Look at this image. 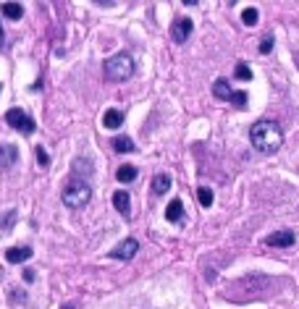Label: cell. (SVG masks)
Wrapping results in <instances>:
<instances>
[{
  "instance_id": "obj_19",
  "label": "cell",
  "mask_w": 299,
  "mask_h": 309,
  "mask_svg": "<svg viewBox=\"0 0 299 309\" xmlns=\"http://www.w3.org/2000/svg\"><path fill=\"white\" fill-rule=\"evenodd\" d=\"M14 223H16V210H5L0 215V231H8Z\"/></svg>"
},
{
  "instance_id": "obj_26",
  "label": "cell",
  "mask_w": 299,
  "mask_h": 309,
  "mask_svg": "<svg viewBox=\"0 0 299 309\" xmlns=\"http://www.w3.org/2000/svg\"><path fill=\"white\" fill-rule=\"evenodd\" d=\"M0 47H5V34H3V24H0Z\"/></svg>"
},
{
  "instance_id": "obj_9",
  "label": "cell",
  "mask_w": 299,
  "mask_h": 309,
  "mask_svg": "<svg viewBox=\"0 0 299 309\" xmlns=\"http://www.w3.org/2000/svg\"><path fill=\"white\" fill-rule=\"evenodd\" d=\"M166 220L168 223H181L184 220V202H181V199H171V202H168Z\"/></svg>"
},
{
  "instance_id": "obj_17",
  "label": "cell",
  "mask_w": 299,
  "mask_h": 309,
  "mask_svg": "<svg viewBox=\"0 0 299 309\" xmlns=\"http://www.w3.org/2000/svg\"><path fill=\"white\" fill-rule=\"evenodd\" d=\"M113 150L116 152H134V141L129 137H116L113 139Z\"/></svg>"
},
{
  "instance_id": "obj_13",
  "label": "cell",
  "mask_w": 299,
  "mask_h": 309,
  "mask_svg": "<svg viewBox=\"0 0 299 309\" xmlns=\"http://www.w3.org/2000/svg\"><path fill=\"white\" fill-rule=\"evenodd\" d=\"M121 124H123L121 110H116V108L105 110V115H102V126H105V128H121Z\"/></svg>"
},
{
  "instance_id": "obj_5",
  "label": "cell",
  "mask_w": 299,
  "mask_h": 309,
  "mask_svg": "<svg viewBox=\"0 0 299 309\" xmlns=\"http://www.w3.org/2000/svg\"><path fill=\"white\" fill-rule=\"evenodd\" d=\"M192 31H194V21L192 18H176V21L171 24V37H173V42H186L192 37Z\"/></svg>"
},
{
  "instance_id": "obj_21",
  "label": "cell",
  "mask_w": 299,
  "mask_h": 309,
  "mask_svg": "<svg viewBox=\"0 0 299 309\" xmlns=\"http://www.w3.org/2000/svg\"><path fill=\"white\" fill-rule=\"evenodd\" d=\"M257 18H260L257 8H244V11H242V21L247 24V27H255V24H257Z\"/></svg>"
},
{
  "instance_id": "obj_4",
  "label": "cell",
  "mask_w": 299,
  "mask_h": 309,
  "mask_svg": "<svg viewBox=\"0 0 299 309\" xmlns=\"http://www.w3.org/2000/svg\"><path fill=\"white\" fill-rule=\"evenodd\" d=\"M5 124H8L11 128H16V131L27 134V137L34 131V121H32L29 115L21 110V108H11V110L5 113Z\"/></svg>"
},
{
  "instance_id": "obj_3",
  "label": "cell",
  "mask_w": 299,
  "mask_h": 309,
  "mask_svg": "<svg viewBox=\"0 0 299 309\" xmlns=\"http://www.w3.org/2000/svg\"><path fill=\"white\" fill-rule=\"evenodd\" d=\"M61 199H63V204H66V207L82 210V207H87L89 199H92V189H89L87 181H71V184H66Z\"/></svg>"
},
{
  "instance_id": "obj_24",
  "label": "cell",
  "mask_w": 299,
  "mask_h": 309,
  "mask_svg": "<svg viewBox=\"0 0 299 309\" xmlns=\"http://www.w3.org/2000/svg\"><path fill=\"white\" fill-rule=\"evenodd\" d=\"M11 301H24V291H11Z\"/></svg>"
},
{
  "instance_id": "obj_20",
  "label": "cell",
  "mask_w": 299,
  "mask_h": 309,
  "mask_svg": "<svg viewBox=\"0 0 299 309\" xmlns=\"http://www.w3.org/2000/svg\"><path fill=\"white\" fill-rule=\"evenodd\" d=\"M233 76L242 81H249L252 79V68L247 66V63H236V68H233Z\"/></svg>"
},
{
  "instance_id": "obj_11",
  "label": "cell",
  "mask_w": 299,
  "mask_h": 309,
  "mask_svg": "<svg viewBox=\"0 0 299 309\" xmlns=\"http://www.w3.org/2000/svg\"><path fill=\"white\" fill-rule=\"evenodd\" d=\"M213 94H216L218 100H229V102H233V97H236V89H231L226 79H218L216 84H213Z\"/></svg>"
},
{
  "instance_id": "obj_6",
  "label": "cell",
  "mask_w": 299,
  "mask_h": 309,
  "mask_svg": "<svg viewBox=\"0 0 299 309\" xmlns=\"http://www.w3.org/2000/svg\"><path fill=\"white\" fill-rule=\"evenodd\" d=\"M136 252H139V244H136V239H126V241H121L118 247L110 252V257H113V260H123V262H126V260H134Z\"/></svg>"
},
{
  "instance_id": "obj_2",
  "label": "cell",
  "mask_w": 299,
  "mask_h": 309,
  "mask_svg": "<svg viewBox=\"0 0 299 309\" xmlns=\"http://www.w3.org/2000/svg\"><path fill=\"white\" fill-rule=\"evenodd\" d=\"M102 71L110 81H126L134 76V61L129 53H116L102 63Z\"/></svg>"
},
{
  "instance_id": "obj_8",
  "label": "cell",
  "mask_w": 299,
  "mask_h": 309,
  "mask_svg": "<svg viewBox=\"0 0 299 309\" xmlns=\"http://www.w3.org/2000/svg\"><path fill=\"white\" fill-rule=\"evenodd\" d=\"M294 241H297L294 231H276V233H270L268 239H265L268 247H291Z\"/></svg>"
},
{
  "instance_id": "obj_18",
  "label": "cell",
  "mask_w": 299,
  "mask_h": 309,
  "mask_svg": "<svg viewBox=\"0 0 299 309\" xmlns=\"http://www.w3.org/2000/svg\"><path fill=\"white\" fill-rule=\"evenodd\" d=\"M197 199H199V204H202V207H210V204H213V189L199 186V189H197Z\"/></svg>"
},
{
  "instance_id": "obj_15",
  "label": "cell",
  "mask_w": 299,
  "mask_h": 309,
  "mask_svg": "<svg viewBox=\"0 0 299 309\" xmlns=\"http://www.w3.org/2000/svg\"><path fill=\"white\" fill-rule=\"evenodd\" d=\"M168 189H171V176H168V173H158V176L152 178V191L155 194H166Z\"/></svg>"
},
{
  "instance_id": "obj_22",
  "label": "cell",
  "mask_w": 299,
  "mask_h": 309,
  "mask_svg": "<svg viewBox=\"0 0 299 309\" xmlns=\"http://www.w3.org/2000/svg\"><path fill=\"white\" fill-rule=\"evenodd\" d=\"M273 50V37H265L263 42H260V53H270Z\"/></svg>"
},
{
  "instance_id": "obj_10",
  "label": "cell",
  "mask_w": 299,
  "mask_h": 309,
  "mask_svg": "<svg viewBox=\"0 0 299 309\" xmlns=\"http://www.w3.org/2000/svg\"><path fill=\"white\" fill-rule=\"evenodd\" d=\"M32 247H14V249H8L5 252V260L8 262H14V265H18V262H27V260H32Z\"/></svg>"
},
{
  "instance_id": "obj_25",
  "label": "cell",
  "mask_w": 299,
  "mask_h": 309,
  "mask_svg": "<svg viewBox=\"0 0 299 309\" xmlns=\"http://www.w3.org/2000/svg\"><path fill=\"white\" fill-rule=\"evenodd\" d=\"M24 280H27V283L34 280V270H24Z\"/></svg>"
},
{
  "instance_id": "obj_14",
  "label": "cell",
  "mask_w": 299,
  "mask_h": 309,
  "mask_svg": "<svg viewBox=\"0 0 299 309\" xmlns=\"http://www.w3.org/2000/svg\"><path fill=\"white\" fill-rule=\"evenodd\" d=\"M0 14H3L5 18H11V21H16V18L24 16V5H18V3H3V5H0Z\"/></svg>"
},
{
  "instance_id": "obj_16",
  "label": "cell",
  "mask_w": 299,
  "mask_h": 309,
  "mask_svg": "<svg viewBox=\"0 0 299 309\" xmlns=\"http://www.w3.org/2000/svg\"><path fill=\"white\" fill-rule=\"evenodd\" d=\"M136 176H139V170H136L134 165H121V168L116 170V178H118L121 184H132Z\"/></svg>"
},
{
  "instance_id": "obj_1",
  "label": "cell",
  "mask_w": 299,
  "mask_h": 309,
  "mask_svg": "<svg viewBox=\"0 0 299 309\" xmlns=\"http://www.w3.org/2000/svg\"><path fill=\"white\" fill-rule=\"evenodd\" d=\"M249 139H252V144H255L257 152L273 154V152L281 150L283 131H281V126H278L276 121H257V124L252 126V131H249Z\"/></svg>"
},
{
  "instance_id": "obj_12",
  "label": "cell",
  "mask_w": 299,
  "mask_h": 309,
  "mask_svg": "<svg viewBox=\"0 0 299 309\" xmlns=\"http://www.w3.org/2000/svg\"><path fill=\"white\" fill-rule=\"evenodd\" d=\"M113 207L118 210L121 215H126V217H129V212H132V210H129V207H132V202H129V194H126L123 189L113 194Z\"/></svg>"
},
{
  "instance_id": "obj_23",
  "label": "cell",
  "mask_w": 299,
  "mask_h": 309,
  "mask_svg": "<svg viewBox=\"0 0 299 309\" xmlns=\"http://www.w3.org/2000/svg\"><path fill=\"white\" fill-rule=\"evenodd\" d=\"M34 152H37V160H40V163H42V165H48V163H50V157H48V152H45V150H42V147H37V150H34Z\"/></svg>"
},
{
  "instance_id": "obj_7",
  "label": "cell",
  "mask_w": 299,
  "mask_h": 309,
  "mask_svg": "<svg viewBox=\"0 0 299 309\" xmlns=\"http://www.w3.org/2000/svg\"><path fill=\"white\" fill-rule=\"evenodd\" d=\"M18 163V150L14 144H0V168L8 170Z\"/></svg>"
}]
</instances>
